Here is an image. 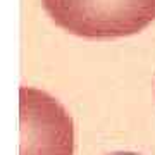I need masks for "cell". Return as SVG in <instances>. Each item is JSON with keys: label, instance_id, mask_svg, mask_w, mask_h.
<instances>
[{"label": "cell", "instance_id": "6da1fadb", "mask_svg": "<svg viewBox=\"0 0 155 155\" xmlns=\"http://www.w3.org/2000/svg\"><path fill=\"white\" fill-rule=\"evenodd\" d=\"M52 21L90 40L122 38L155 21V0H41Z\"/></svg>", "mask_w": 155, "mask_h": 155}, {"label": "cell", "instance_id": "7a4b0ae2", "mask_svg": "<svg viewBox=\"0 0 155 155\" xmlns=\"http://www.w3.org/2000/svg\"><path fill=\"white\" fill-rule=\"evenodd\" d=\"M21 155H74V124L50 95L21 88Z\"/></svg>", "mask_w": 155, "mask_h": 155}]
</instances>
